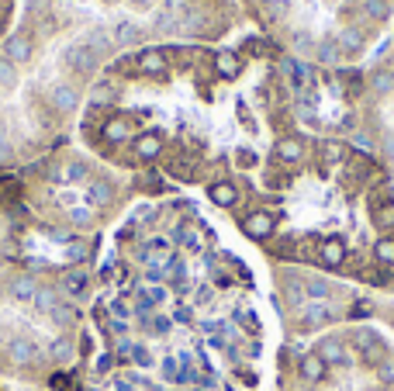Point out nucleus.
<instances>
[{
  "mask_svg": "<svg viewBox=\"0 0 394 391\" xmlns=\"http://www.w3.org/2000/svg\"><path fill=\"white\" fill-rule=\"evenodd\" d=\"M63 63H66L70 70H77V73H90V70L97 66V52L87 49L83 42H77V45H66V49H63Z\"/></svg>",
  "mask_w": 394,
  "mask_h": 391,
  "instance_id": "1",
  "label": "nucleus"
},
{
  "mask_svg": "<svg viewBox=\"0 0 394 391\" xmlns=\"http://www.w3.org/2000/svg\"><path fill=\"white\" fill-rule=\"evenodd\" d=\"M356 347H360L363 364H370V367H381V364L388 360V347H384L374 333H356Z\"/></svg>",
  "mask_w": 394,
  "mask_h": 391,
  "instance_id": "2",
  "label": "nucleus"
},
{
  "mask_svg": "<svg viewBox=\"0 0 394 391\" xmlns=\"http://www.w3.org/2000/svg\"><path fill=\"white\" fill-rule=\"evenodd\" d=\"M242 229H246L249 239H270L274 229H277V218L270 215V211H253V215L242 222Z\"/></svg>",
  "mask_w": 394,
  "mask_h": 391,
  "instance_id": "3",
  "label": "nucleus"
},
{
  "mask_svg": "<svg viewBox=\"0 0 394 391\" xmlns=\"http://www.w3.org/2000/svg\"><path fill=\"white\" fill-rule=\"evenodd\" d=\"M298 371H301V378H305L308 385H322V381H325V360H322L318 353H308V356H301Z\"/></svg>",
  "mask_w": 394,
  "mask_h": 391,
  "instance_id": "4",
  "label": "nucleus"
},
{
  "mask_svg": "<svg viewBox=\"0 0 394 391\" xmlns=\"http://www.w3.org/2000/svg\"><path fill=\"white\" fill-rule=\"evenodd\" d=\"M318 260H322L325 267H343V260H346V242H343V239H325L322 249H318Z\"/></svg>",
  "mask_w": 394,
  "mask_h": 391,
  "instance_id": "5",
  "label": "nucleus"
},
{
  "mask_svg": "<svg viewBox=\"0 0 394 391\" xmlns=\"http://www.w3.org/2000/svg\"><path fill=\"white\" fill-rule=\"evenodd\" d=\"M139 66H142V73H149V77H163L166 73V52H159V49H146L142 56H139Z\"/></svg>",
  "mask_w": 394,
  "mask_h": 391,
  "instance_id": "6",
  "label": "nucleus"
},
{
  "mask_svg": "<svg viewBox=\"0 0 394 391\" xmlns=\"http://www.w3.org/2000/svg\"><path fill=\"white\" fill-rule=\"evenodd\" d=\"M318 356H322L325 364H343V367H346V364H353V356L346 353V347H343L339 340H325V343L318 347Z\"/></svg>",
  "mask_w": 394,
  "mask_h": 391,
  "instance_id": "7",
  "label": "nucleus"
},
{
  "mask_svg": "<svg viewBox=\"0 0 394 391\" xmlns=\"http://www.w3.org/2000/svg\"><path fill=\"white\" fill-rule=\"evenodd\" d=\"M208 194H211V201H215L218 208H232V204L239 201L236 184H229V180H218V184H211V187H208Z\"/></svg>",
  "mask_w": 394,
  "mask_h": 391,
  "instance_id": "8",
  "label": "nucleus"
},
{
  "mask_svg": "<svg viewBox=\"0 0 394 391\" xmlns=\"http://www.w3.org/2000/svg\"><path fill=\"white\" fill-rule=\"evenodd\" d=\"M159 153H163V139L156 132H146V135L135 139V156L139 159H156Z\"/></svg>",
  "mask_w": 394,
  "mask_h": 391,
  "instance_id": "9",
  "label": "nucleus"
},
{
  "mask_svg": "<svg viewBox=\"0 0 394 391\" xmlns=\"http://www.w3.org/2000/svg\"><path fill=\"white\" fill-rule=\"evenodd\" d=\"M7 59L11 63H28L32 59V42L25 39V35H14V39L7 42Z\"/></svg>",
  "mask_w": 394,
  "mask_h": 391,
  "instance_id": "10",
  "label": "nucleus"
},
{
  "mask_svg": "<svg viewBox=\"0 0 394 391\" xmlns=\"http://www.w3.org/2000/svg\"><path fill=\"white\" fill-rule=\"evenodd\" d=\"M277 156L284 159V163H298V159L305 156V142L301 139H280L277 142Z\"/></svg>",
  "mask_w": 394,
  "mask_h": 391,
  "instance_id": "11",
  "label": "nucleus"
},
{
  "mask_svg": "<svg viewBox=\"0 0 394 391\" xmlns=\"http://www.w3.org/2000/svg\"><path fill=\"white\" fill-rule=\"evenodd\" d=\"M332 315L336 312H332L325 302H312V305L305 309V325H308V329H312V325H322V322H329Z\"/></svg>",
  "mask_w": 394,
  "mask_h": 391,
  "instance_id": "12",
  "label": "nucleus"
},
{
  "mask_svg": "<svg viewBox=\"0 0 394 391\" xmlns=\"http://www.w3.org/2000/svg\"><path fill=\"white\" fill-rule=\"evenodd\" d=\"M128 135H132V128H128L125 118H111V121L104 125V139H108V142H128Z\"/></svg>",
  "mask_w": 394,
  "mask_h": 391,
  "instance_id": "13",
  "label": "nucleus"
},
{
  "mask_svg": "<svg viewBox=\"0 0 394 391\" xmlns=\"http://www.w3.org/2000/svg\"><path fill=\"white\" fill-rule=\"evenodd\" d=\"M215 66H218V73L225 80H236L239 73H242V66H239V56L236 52H222L218 59H215Z\"/></svg>",
  "mask_w": 394,
  "mask_h": 391,
  "instance_id": "14",
  "label": "nucleus"
},
{
  "mask_svg": "<svg viewBox=\"0 0 394 391\" xmlns=\"http://www.w3.org/2000/svg\"><path fill=\"white\" fill-rule=\"evenodd\" d=\"M163 302V287H142L139 291V315H149Z\"/></svg>",
  "mask_w": 394,
  "mask_h": 391,
  "instance_id": "15",
  "label": "nucleus"
},
{
  "mask_svg": "<svg viewBox=\"0 0 394 391\" xmlns=\"http://www.w3.org/2000/svg\"><path fill=\"white\" fill-rule=\"evenodd\" d=\"M52 104H56L59 111H73V108H77V90H73V87H56V90H52Z\"/></svg>",
  "mask_w": 394,
  "mask_h": 391,
  "instance_id": "16",
  "label": "nucleus"
},
{
  "mask_svg": "<svg viewBox=\"0 0 394 391\" xmlns=\"http://www.w3.org/2000/svg\"><path fill=\"white\" fill-rule=\"evenodd\" d=\"M87 204H94V208H104V204H111V187L108 184H90L87 187Z\"/></svg>",
  "mask_w": 394,
  "mask_h": 391,
  "instance_id": "17",
  "label": "nucleus"
},
{
  "mask_svg": "<svg viewBox=\"0 0 394 391\" xmlns=\"http://www.w3.org/2000/svg\"><path fill=\"white\" fill-rule=\"evenodd\" d=\"M7 353H11V360H14V364H32V360H35V347H32L28 340H14Z\"/></svg>",
  "mask_w": 394,
  "mask_h": 391,
  "instance_id": "18",
  "label": "nucleus"
},
{
  "mask_svg": "<svg viewBox=\"0 0 394 391\" xmlns=\"http://www.w3.org/2000/svg\"><path fill=\"white\" fill-rule=\"evenodd\" d=\"M374 256H377V263H384V267H394V235H384V239H377V246H374Z\"/></svg>",
  "mask_w": 394,
  "mask_h": 391,
  "instance_id": "19",
  "label": "nucleus"
},
{
  "mask_svg": "<svg viewBox=\"0 0 394 391\" xmlns=\"http://www.w3.org/2000/svg\"><path fill=\"white\" fill-rule=\"evenodd\" d=\"M14 298L18 302H35V294H39V287H35V280L32 277H21V280H14Z\"/></svg>",
  "mask_w": 394,
  "mask_h": 391,
  "instance_id": "20",
  "label": "nucleus"
},
{
  "mask_svg": "<svg viewBox=\"0 0 394 391\" xmlns=\"http://www.w3.org/2000/svg\"><path fill=\"white\" fill-rule=\"evenodd\" d=\"M343 156H346V146L343 142H325L322 146V166L329 170L332 163H343Z\"/></svg>",
  "mask_w": 394,
  "mask_h": 391,
  "instance_id": "21",
  "label": "nucleus"
},
{
  "mask_svg": "<svg viewBox=\"0 0 394 391\" xmlns=\"http://www.w3.org/2000/svg\"><path fill=\"white\" fill-rule=\"evenodd\" d=\"M363 11H367L374 21H384V18L391 14V4H388V0H363Z\"/></svg>",
  "mask_w": 394,
  "mask_h": 391,
  "instance_id": "22",
  "label": "nucleus"
},
{
  "mask_svg": "<svg viewBox=\"0 0 394 391\" xmlns=\"http://www.w3.org/2000/svg\"><path fill=\"white\" fill-rule=\"evenodd\" d=\"M63 287H66L70 294H83V287H87V274H83V271L66 274V277H63Z\"/></svg>",
  "mask_w": 394,
  "mask_h": 391,
  "instance_id": "23",
  "label": "nucleus"
},
{
  "mask_svg": "<svg viewBox=\"0 0 394 391\" xmlns=\"http://www.w3.org/2000/svg\"><path fill=\"white\" fill-rule=\"evenodd\" d=\"M111 35H115V42H135V39H139V28H135L132 21H118Z\"/></svg>",
  "mask_w": 394,
  "mask_h": 391,
  "instance_id": "24",
  "label": "nucleus"
},
{
  "mask_svg": "<svg viewBox=\"0 0 394 391\" xmlns=\"http://www.w3.org/2000/svg\"><path fill=\"white\" fill-rule=\"evenodd\" d=\"M339 45H343L346 52H360V49H363V35H360L356 28H350V32H343V39H339Z\"/></svg>",
  "mask_w": 394,
  "mask_h": 391,
  "instance_id": "25",
  "label": "nucleus"
},
{
  "mask_svg": "<svg viewBox=\"0 0 394 391\" xmlns=\"http://www.w3.org/2000/svg\"><path fill=\"white\" fill-rule=\"evenodd\" d=\"M0 83H4V87H14V83H18V70H14V63H11L7 56L0 59Z\"/></svg>",
  "mask_w": 394,
  "mask_h": 391,
  "instance_id": "26",
  "label": "nucleus"
},
{
  "mask_svg": "<svg viewBox=\"0 0 394 391\" xmlns=\"http://www.w3.org/2000/svg\"><path fill=\"white\" fill-rule=\"evenodd\" d=\"M370 211H374L377 225H394V201L391 204H381V208H370Z\"/></svg>",
  "mask_w": 394,
  "mask_h": 391,
  "instance_id": "27",
  "label": "nucleus"
},
{
  "mask_svg": "<svg viewBox=\"0 0 394 391\" xmlns=\"http://www.w3.org/2000/svg\"><path fill=\"white\" fill-rule=\"evenodd\" d=\"M87 177V166L83 163H70L66 170H63V177L59 180H66V184H77V180H83Z\"/></svg>",
  "mask_w": 394,
  "mask_h": 391,
  "instance_id": "28",
  "label": "nucleus"
},
{
  "mask_svg": "<svg viewBox=\"0 0 394 391\" xmlns=\"http://www.w3.org/2000/svg\"><path fill=\"white\" fill-rule=\"evenodd\" d=\"M391 87H394V73H388V70L374 73V90H377V94H388Z\"/></svg>",
  "mask_w": 394,
  "mask_h": 391,
  "instance_id": "29",
  "label": "nucleus"
},
{
  "mask_svg": "<svg viewBox=\"0 0 394 391\" xmlns=\"http://www.w3.org/2000/svg\"><path fill=\"white\" fill-rule=\"evenodd\" d=\"M163 378L180 381V360H177V356H166V360H163Z\"/></svg>",
  "mask_w": 394,
  "mask_h": 391,
  "instance_id": "30",
  "label": "nucleus"
},
{
  "mask_svg": "<svg viewBox=\"0 0 394 391\" xmlns=\"http://www.w3.org/2000/svg\"><path fill=\"white\" fill-rule=\"evenodd\" d=\"M35 305L42 312H56V291H39L35 294Z\"/></svg>",
  "mask_w": 394,
  "mask_h": 391,
  "instance_id": "31",
  "label": "nucleus"
},
{
  "mask_svg": "<svg viewBox=\"0 0 394 391\" xmlns=\"http://www.w3.org/2000/svg\"><path fill=\"white\" fill-rule=\"evenodd\" d=\"M236 322H239V325H246V329H253V333L260 329V322H256V315L249 312V309H239V312H236Z\"/></svg>",
  "mask_w": 394,
  "mask_h": 391,
  "instance_id": "32",
  "label": "nucleus"
},
{
  "mask_svg": "<svg viewBox=\"0 0 394 391\" xmlns=\"http://www.w3.org/2000/svg\"><path fill=\"white\" fill-rule=\"evenodd\" d=\"M308 294H312V298H329L332 287H329L325 280H308Z\"/></svg>",
  "mask_w": 394,
  "mask_h": 391,
  "instance_id": "33",
  "label": "nucleus"
},
{
  "mask_svg": "<svg viewBox=\"0 0 394 391\" xmlns=\"http://www.w3.org/2000/svg\"><path fill=\"white\" fill-rule=\"evenodd\" d=\"M377 378H381L384 385H394V364H388V360H384V364L377 367Z\"/></svg>",
  "mask_w": 394,
  "mask_h": 391,
  "instance_id": "34",
  "label": "nucleus"
},
{
  "mask_svg": "<svg viewBox=\"0 0 394 391\" xmlns=\"http://www.w3.org/2000/svg\"><path fill=\"white\" fill-rule=\"evenodd\" d=\"M111 315H118V322H125V318L132 315V309H128V302H111Z\"/></svg>",
  "mask_w": 394,
  "mask_h": 391,
  "instance_id": "35",
  "label": "nucleus"
},
{
  "mask_svg": "<svg viewBox=\"0 0 394 391\" xmlns=\"http://www.w3.org/2000/svg\"><path fill=\"white\" fill-rule=\"evenodd\" d=\"M336 52H339V49H336V42H325V45L318 49V56H322L325 63H332V59H336Z\"/></svg>",
  "mask_w": 394,
  "mask_h": 391,
  "instance_id": "36",
  "label": "nucleus"
},
{
  "mask_svg": "<svg viewBox=\"0 0 394 391\" xmlns=\"http://www.w3.org/2000/svg\"><path fill=\"white\" fill-rule=\"evenodd\" d=\"M87 222H90V211L87 208H77L73 211V225H87Z\"/></svg>",
  "mask_w": 394,
  "mask_h": 391,
  "instance_id": "37",
  "label": "nucleus"
},
{
  "mask_svg": "<svg viewBox=\"0 0 394 391\" xmlns=\"http://www.w3.org/2000/svg\"><path fill=\"white\" fill-rule=\"evenodd\" d=\"M52 356H63V360H66V356H70V343H63V340L52 343Z\"/></svg>",
  "mask_w": 394,
  "mask_h": 391,
  "instance_id": "38",
  "label": "nucleus"
},
{
  "mask_svg": "<svg viewBox=\"0 0 394 391\" xmlns=\"http://www.w3.org/2000/svg\"><path fill=\"white\" fill-rule=\"evenodd\" d=\"M166 11L170 14H184V0H166Z\"/></svg>",
  "mask_w": 394,
  "mask_h": 391,
  "instance_id": "39",
  "label": "nucleus"
},
{
  "mask_svg": "<svg viewBox=\"0 0 394 391\" xmlns=\"http://www.w3.org/2000/svg\"><path fill=\"white\" fill-rule=\"evenodd\" d=\"M146 277L156 284V280H163V267H146Z\"/></svg>",
  "mask_w": 394,
  "mask_h": 391,
  "instance_id": "40",
  "label": "nucleus"
},
{
  "mask_svg": "<svg viewBox=\"0 0 394 391\" xmlns=\"http://www.w3.org/2000/svg\"><path fill=\"white\" fill-rule=\"evenodd\" d=\"M353 315H356V318H360V315H370V302H356Z\"/></svg>",
  "mask_w": 394,
  "mask_h": 391,
  "instance_id": "41",
  "label": "nucleus"
},
{
  "mask_svg": "<svg viewBox=\"0 0 394 391\" xmlns=\"http://www.w3.org/2000/svg\"><path fill=\"white\" fill-rule=\"evenodd\" d=\"M356 146H360V149H367V153H370V149H374V142H370V139H367V135H356Z\"/></svg>",
  "mask_w": 394,
  "mask_h": 391,
  "instance_id": "42",
  "label": "nucleus"
},
{
  "mask_svg": "<svg viewBox=\"0 0 394 391\" xmlns=\"http://www.w3.org/2000/svg\"><path fill=\"white\" fill-rule=\"evenodd\" d=\"M83 253H87V249H83V246H80V242H77V246H70V256H73V260H80V256H83Z\"/></svg>",
  "mask_w": 394,
  "mask_h": 391,
  "instance_id": "43",
  "label": "nucleus"
},
{
  "mask_svg": "<svg viewBox=\"0 0 394 391\" xmlns=\"http://www.w3.org/2000/svg\"><path fill=\"white\" fill-rule=\"evenodd\" d=\"M0 149H7V128H4V121H0Z\"/></svg>",
  "mask_w": 394,
  "mask_h": 391,
  "instance_id": "44",
  "label": "nucleus"
},
{
  "mask_svg": "<svg viewBox=\"0 0 394 391\" xmlns=\"http://www.w3.org/2000/svg\"><path fill=\"white\" fill-rule=\"evenodd\" d=\"M132 4H139V7H149V4H153V0H132Z\"/></svg>",
  "mask_w": 394,
  "mask_h": 391,
  "instance_id": "45",
  "label": "nucleus"
},
{
  "mask_svg": "<svg viewBox=\"0 0 394 391\" xmlns=\"http://www.w3.org/2000/svg\"><path fill=\"white\" fill-rule=\"evenodd\" d=\"M104 4H118V0H104Z\"/></svg>",
  "mask_w": 394,
  "mask_h": 391,
  "instance_id": "46",
  "label": "nucleus"
}]
</instances>
